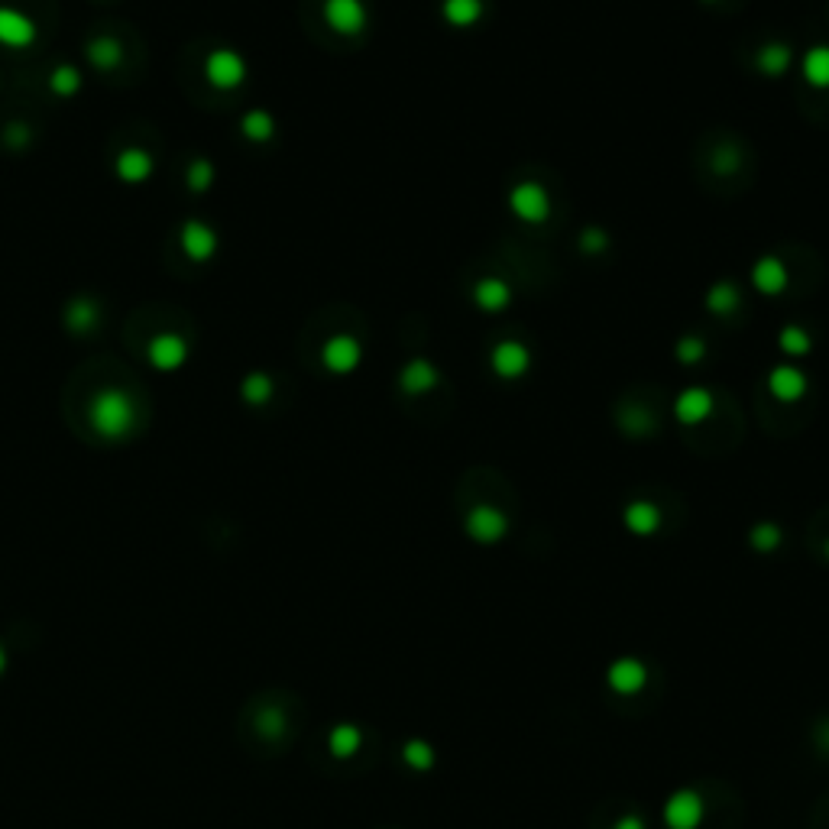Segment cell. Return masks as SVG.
<instances>
[{
	"label": "cell",
	"mask_w": 829,
	"mask_h": 829,
	"mask_svg": "<svg viewBox=\"0 0 829 829\" xmlns=\"http://www.w3.org/2000/svg\"><path fill=\"white\" fill-rule=\"evenodd\" d=\"M289 709L282 707L279 700H273V697H257L250 707L243 709L240 735L243 742H250L253 749H279L282 742L289 739Z\"/></svg>",
	"instance_id": "1"
},
{
	"label": "cell",
	"mask_w": 829,
	"mask_h": 829,
	"mask_svg": "<svg viewBox=\"0 0 829 829\" xmlns=\"http://www.w3.org/2000/svg\"><path fill=\"white\" fill-rule=\"evenodd\" d=\"M88 421L104 441H123L130 435L133 421H137V409H133V402H130V395L123 389L107 386L91 399Z\"/></svg>",
	"instance_id": "2"
},
{
	"label": "cell",
	"mask_w": 829,
	"mask_h": 829,
	"mask_svg": "<svg viewBox=\"0 0 829 829\" xmlns=\"http://www.w3.org/2000/svg\"><path fill=\"white\" fill-rule=\"evenodd\" d=\"M204 78L221 91L240 88L243 78H247V62H243V56L234 52V49H214L204 59Z\"/></svg>",
	"instance_id": "3"
},
{
	"label": "cell",
	"mask_w": 829,
	"mask_h": 829,
	"mask_svg": "<svg viewBox=\"0 0 829 829\" xmlns=\"http://www.w3.org/2000/svg\"><path fill=\"white\" fill-rule=\"evenodd\" d=\"M509 208L525 224H545L551 214V198L538 182H518L509 194Z\"/></svg>",
	"instance_id": "4"
},
{
	"label": "cell",
	"mask_w": 829,
	"mask_h": 829,
	"mask_svg": "<svg viewBox=\"0 0 829 829\" xmlns=\"http://www.w3.org/2000/svg\"><path fill=\"white\" fill-rule=\"evenodd\" d=\"M324 20L340 36H356L366 26V7L363 0H324Z\"/></svg>",
	"instance_id": "5"
},
{
	"label": "cell",
	"mask_w": 829,
	"mask_h": 829,
	"mask_svg": "<svg viewBox=\"0 0 829 829\" xmlns=\"http://www.w3.org/2000/svg\"><path fill=\"white\" fill-rule=\"evenodd\" d=\"M490 366L500 379H522L532 366V354L518 340H502V344L492 347Z\"/></svg>",
	"instance_id": "6"
},
{
	"label": "cell",
	"mask_w": 829,
	"mask_h": 829,
	"mask_svg": "<svg viewBox=\"0 0 829 829\" xmlns=\"http://www.w3.org/2000/svg\"><path fill=\"white\" fill-rule=\"evenodd\" d=\"M360 356H363L360 340L350 338V334H338V338H330L328 344H324V350H321L324 366H328L330 373H338V376H344V373H354L356 366H360Z\"/></svg>",
	"instance_id": "7"
},
{
	"label": "cell",
	"mask_w": 829,
	"mask_h": 829,
	"mask_svg": "<svg viewBox=\"0 0 829 829\" xmlns=\"http://www.w3.org/2000/svg\"><path fill=\"white\" fill-rule=\"evenodd\" d=\"M36 42V23L23 10L0 7V46L7 49H26Z\"/></svg>",
	"instance_id": "8"
},
{
	"label": "cell",
	"mask_w": 829,
	"mask_h": 829,
	"mask_svg": "<svg viewBox=\"0 0 829 829\" xmlns=\"http://www.w3.org/2000/svg\"><path fill=\"white\" fill-rule=\"evenodd\" d=\"M178 240H182V250H185V257L192 259V263H208V259L218 253V234H214V227H208L204 221H188V224L182 227Z\"/></svg>",
	"instance_id": "9"
},
{
	"label": "cell",
	"mask_w": 829,
	"mask_h": 829,
	"mask_svg": "<svg viewBox=\"0 0 829 829\" xmlns=\"http://www.w3.org/2000/svg\"><path fill=\"white\" fill-rule=\"evenodd\" d=\"M509 522L506 516H502L500 509L492 506H476L473 512L467 516V532L473 541H483V545H492V541H500L502 535H506Z\"/></svg>",
	"instance_id": "10"
},
{
	"label": "cell",
	"mask_w": 829,
	"mask_h": 829,
	"mask_svg": "<svg viewBox=\"0 0 829 829\" xmlns=\"http://www.w3.org/2000/svg\"><path fill=\"white\" fill-rule=\"evenodd\" d=\"M185 360H188V344L178 334H159V338L149 340V363H153L156 370L172 373Z\"/></svg>",
	"instance_id": "11"
},
{
	"label": "cell",
	"mask_w": 829,
	"mask_h": 829,
	"mask_svg": "<svg viewBox=\"0 0 829 829\" xmlns=\"http://www.w3.org/2000/svg\"><path fill=\"white\" fill-rule=\"evenodd\" d=\"M700 816H703V804L693 790H680L664 806V820H668L671 829H693L700 823Z\"/></svg>",
	"instance_id": "12"
},
{
	"label": "cell",
	"mask_w": 829,
	"mask_h": 829,
	"mask_svg": "<svg viewBox=\"0 0 829 829\" xmlns=\"http://www.w3.org/2000/svg\"><path fill=\"white\" fill-rule=\"evenodd\" d=\"M709 411H713V395L700 386L684 389L674 402V415L680 425H700V421L709 419Z\"/></svg>",
	"instance_id": "13"
},
{
	"label": "cell",
	"mask_w": 829,
	"mask_h": 829,
	"mask_svg": "<svg viewBox=\"0 0 829 829\" xmlns=\"http://www.w3.org/2000/svg\"><path fill=\"white\" fill-rule=\"evenodd\" d=\"M768 389L778 402H797L806 392V376L797 366H774L771 376H768Z\"/></svg>",
	"instance_id": "14"
},
{
	"label": "cell",
	"mask_w": 829,
	"mask_h": 829,
	"mask_svg": "<svg viewBox=\"0 0 829 829\" xmlns=\"http://www.w3.org/2000/svg\"><path fill=\"white\" fill-rule=\"evenodd\" d=\"M752 282L761 295H781L788 289V266L778 257H761L752 269Z\"/></svg>",
	"instance_id": "15"
},
{
	"label": "cell",
	"mask_w": 829,
	"mask_h": 829,
	"mask_svg": "<svg viewBox=\"0 0 829 829\" xmlns=\"http://www.w3.org/2000/svg\"><path fill=\"white\" fill-rule=\"evenodd\" d=\"M437 383H441V376H437V366H435V363H428V360H411L409 366L399 373V386H402V392H409V395L431 392Z\"/></svg>",
	"instance_id": "16"
},
{
	"label": "cell",
	"mask_w": 829,
	"mask_h": 829,
	"mask_svg": "<svg viewBox=\"0 0 829 829\" xmlns=\"http://www.w3.org/2000/svg\"><path fill=\"white\" fill-rule=\"evenodd\" d=\"M113 169H117V176H121L123 182H130V185H140V182H146V178L153 176V156L146 153V149L130 146V149H123V153L117 156Z\"/></svg>",
	"instance_id": "17"
},
{
	"label": "cell",
	"mask_w": 829,
	"mask_h": 829,
	"mask_svg": "<svg viewBox=\"0 0 829 829\" xmlns=\"http://www.w3.org/2000/svg\"><path fill=\"white\" fill-rule=\"evenodd\" d=\"M97 318H101V308H97V302L88 295L72 298L68 308H65V324H68L72 334H91V330L97 328Z\"/></svg>",
	"instance_id": "18"
},
{
	"label": "cell",
	"mask_w": 829,
	"mask_h": 829,
	"mask_svg": "<svg viewBox=\"0 0 829 829\" xmlns=\"http://www.w3.org/2000/svg\"><path fill=\"white\" fill-rule=\"evenodd\" d=\"M473 302H476V308H483V311H502V308L512 302V289H509V282H502V279H483V282H476Z\"/></svg>",
	"instance_id": "19"
},
{
	"label": "cell",
	"mask_w": 829,
	"mask_h": 829,
	"mask_svg": "<svg viewBox=\"0 0 829 829\" xmlns=\"http://www.w3.org/2000/svg\"><path fill=\"white\" fill-rule=\"evenodd\" d=\"M644 664H638V661H632V658H622V661H616L609 668V684L616 687L619 693H635V690H642V684H644Z\"/></svg>",
	"instance_id": "20"
},
{
	"label": "cell",
	"mask_w": 829,
	"mask_h": 829,
	"mask_svg": "<svg viewBox=\"0 0 829 829\" xmlns=\"http://www.w3.org/2000/svg\"><path fill=\"white\" fill-rule=\"evenodd\" d=\"M800 72H804L806 85L826 91L829 88V46H814L806 49L804 62H800Z\"/></svg>",
	"instance_id": "21"
},
{
	"label": "cell",
	"mask_w": 829,
	"mask_h": 829,
	"mask_svg": "<svg viewBox=\"0 0 829 829\" xmlns=\"http://www.w3.org/2000/svg\"><path fill=\"white\" fill-rule=\"evenodd\" d=\"M88 62L95 65V68H104V72H111V68H117L123 59V46L113 36H97V40L88 42Z\"/></svg>",
	"instance_id": "22"
},
{
	"label": "cell",
	"mask_w": 829,
	"mask_h": 829,
	"mask_svg": "<svg viewBox=\"0 0 829 829\" xmlns=\"http://www.w3.org/2000/svg\"><path fill=\"white\" fill-rule=\"evenodd\" d=\"M441 14L451 26H473L483 16V0H444Z\"/></svg>",
	"instance_id": "23"
},
{
	"label": "cell",
	"mask_w": 829,
	"mask_h": 829,
	"mask_svg": "<svg viewBox=\"0 0 829 829\" xmlns=\"http://www.w3.org/2000/svg\"><path fill=\"white\" fill-rule=\"evenodd\" d=\"M790 62H794V52H790V46H784V42H768V46L758 52V68L765 75H771V78L788 72Z\"/></svg>",
	"instance_id": "24"
},
{
	"label": "cell",
	"mask_w": 829,
	"mask_h": 829,
	"mask_svg": "<svg viewBox=\"0 0 829 829\" xmlns=\"http://www.w3.org/2000/svg\"><path fill=\"white\" fill-rule=\"evenodd\" d=\"M273 392H275V383H273V376H266V373H250V376L240 383L243 402L253 405V409L266 405L269 399H273Z\"/></svg>",
	"instance_id": "25"
},
{
	"label": "cell",
	"mask_w": 829,
	"mask_h": 829,
	"mask_svg": "<svg viewBox=\"0 0 829 829\" xmlns=\"http://www.w3.org/2000/svg\"><path fill=\"white\" fill-rule=\"evenodd\" d=\"M240 130L250 143H266V140H273V133H275V121H273V113L269 111H250V113H243Z\"/></svg>",
	"instance_id": "26"
},
{
	"label": "cell",
	"mask_w": 829,
	"mask_h": 829,
	"mask_svg": "<svg viewBox=\"0 0 829 829\" xmlns=\"http://www.w3.org/2000/svg\"><path fill=\"white\" fill-rule=\"evenodd\" d=\"M658 522H661V516L652 502H632V506L626 509V525L635 535H652L654 528H658Z\"/></svg>",
	"instance_id": "27"
},
{
	"label": "cell",
	"mask_w": 829,
	"mask_h": 829,
	"mask_svg": "<svg viewBox=\"0 0 829 829\" xmlns=\"http://www.w3.org/2000/svg\"><path fill=\"white\" fill-rule=\"evenodd\" d=\"M707 308L713 314H729L739 308V289H735L733 282H716L713 289H709L707 295Z\"/></svg>",
	"instance_id": "28"
},
{
	"label": "cell",
	"mask_w": 829,
	"mask_h": 829,
	"mask_svg": "<svg viewBox=\"0 0 829 829\" xmlns=\"http://www.w3.org/2000/svg\"><path fill=\"white\" fill-rule=\"evenodd\" d=\"M49 88L56 91L59 97H72V95H78V88H81V72L75 68V65H59L56 72L49 75Z\"/></svg>",
	"instance_id": "29"
},
{
	"label": "cell",
	"mask_w": 829,
	"mask_h": 829,
	"mask_svg": "<svg viewBox=\"0 0 829 829\" xmlns=\"http://www.w3.org/2000/svg\"><path fill=\"white\" fill-rule=\"evenodd\" d=\"M778 344H781V350L788 356H806V354H810V347H814V340H810V334H806L804 328H797V324H788V328L781 330Z\"/></svg>",
	"instance_id": "30"
},
{
	"label": "cell",
	"mask_w": 829,
	"mask_h": 829,
	"mask_svg": "<svg viewBox=\"0 0 829 829\" xmlns=\"http://www.w3.org/2000/svg\"><path fill=\"white\" fill-rule=\"evenodd\" d=\"M356 749H360V729H356V725H338V729L330 733V752L338 758L354 755Z\"/></svg>",
	"instance_id": "31"
},
{
	"label": "cell",
	"mask_w": 829,
	"mask_h": 829,
	"mask_svg": "<svg viewBox=\"0 0 829 829\" xmlns=\"http://www.w3.org/2000/svg\"><path fill=\"white\" fill-rule=\"evenodd\" d=\"M185 182L192 192H208L211 182H214V162L211 159H192L185 172Z\"/></svg>",
	"instance_id": "32"
},
{
	"label": "cell",
	"mask_w": 829,
	"mask_h": 829,
	"mask_svg": "<svg viewBox=\"0 0 829 829\" xmlns=\"http://www.w3.org/2000/svg\"><path fill=\"white\" fill-rule=\"evenodd\" d=\"M707 356V347H703V340L700 338H684L680 344H677V360L680 363H697V360H703Z\"/></svg>",
	"instance_id": "33"
},
{
	"label": "cell",
	"mask_w": 829,
	"mask_h": 829,
	"mask_svg": "<svg viewBox=\"0 0 829 829\" xmlns=\"http://www.w3.org/2000/svg\"><path fill=\"white\" fill-rule=\"evenodd\" d=\"M606 247H609V237H606L599 227H587V230L580 234V250L583 253H603Z\"/></svg>",
	"instance_id": "34"
},
{
	"label": "cell",
	"mask_w": 829,
	"mask_h": 829,
	"mask_svg": "<svg viewBox=\"0 0 829 829\" xmlns=\"http://www.w3.org/2000/svg\"><path fill=\"white\" fill-rule=\"evenodd\" d=\"M778 541H781V532H778L774 525H758L755 532H752V545H755L758 551L778 548Z\"/></svg>",
	"instance_id": "35"
},
{
	"label": "cell",
	"mask_w": 829,
	"mask_h": 829,
	"mask_svg": "<svg viewBox=\"0 0 829 829\" xmlns=\"http://www.w3.org/2000/svg\"><path fill=\"white\" fill-rule=\"evenodd\" d=\"M405 758H409L415 768H428L431 765V749H428L425 742H411L409 749H405Z\"/></svg>",
	"instance_id": "36"
},
{
	"label": "cell",
	"mask_w": 829,
	"mask_h": 829,
	"mask_svg": "<svg viewBox=\"0 0 829 829\" xmlns=\"http://www.w3.org/2000/svg\"><path fill=\"white\" fill-rule=\"evenodd\" d=\"M7 140H10L14 146H23L26 140H30V130H26V127H10V130H7Z\"/></svg>",
	"instance_id": "37"
},
{
	"label": "cell",
	"mask_w": 829,
	"mask_h": 829,
	"mask_svg": "<svg viewBox=\"0 0 829 829\" xmlns=\"http://www.w3.org/2000/svg\"><path fill=\"white\" fill-rule=\"evenodd\" d=\"M616 829H644V826H642V820H638V816H626V820H622Z\"/></svg>",
	"instance_id": "38"
},
{
	"label": "cell",
	"mask_w": 829,
	"mask_h": 829,
	"mask_svg": "<svg viewBox=\"0 0 829 829\" xmlns=\"http://www.w3.org/2000/svg\"><path fill=\"white\" fill-rule=\"evenodd\" d=\"M4 671H7V648L0 642V677H4Z\"/></svg>",
	"instance_id": "39"
},
{
	"label": "cell",
	"mask_w": 829,
	"mask_h": 829,
	"mask_svg": "<svg viewBox=\"0 0 829 829\" xmlns=\"http://www.w3.org/2000/svg\"><path fill=\"white\" fill-rule=\"evenodd\" d=\"M826 554H829V545H826Z\"/></svg>",
	"instance_id": "40"
}]
</instances>
